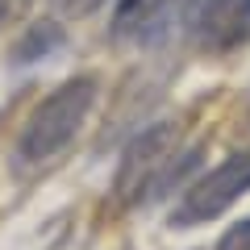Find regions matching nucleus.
<instances>
[{"mask_svg": "<svg viewBox=\"0 0 250 250\" xmlns=\"http://www.w3.org/2000/svg\"><path fill=\"white\" fill-rule=\"evenodd\" d=\"M62 42H67V34H62L59 21H50V17L34 21V25H25V34L13 42V67H29V62H38V59H50Z\"/></svg>", "mask_w": 250, "mask_h": 250, "instance_id": "423d86ee", "label": "nucleus"}, {"mask_svg": "<svg viewBox=\"0 0 250 250\" xmlns=\"http://www.w3.org/2000/svg\"><path fill=\"white\" fill-rule=\"evenodd\" d=\"M217 250H250V217L238 221V225H229L221 233V242H217Z\"/></svg>", "mask_w": 250, "mask_h": 250, "instance_id": "0eeeda50", "label": "nucleus"}, {"mask_svg": "<svg viewBox=\"0 0 250 250\" xmlns=\"http://www.w3.org/2000/svg\"><path fill=\"white\" fill-rule=\"evenodd\" d=\"M175 17H188V0H121L113 17V38L163 46L175 29Z\"/></svg>", "mask_w": 250, "mask_h": 250, "instance_id": "20e7f679", "label": "nucleus"}, {"mask_svg": "<svg viewBox=\"0 0 250 250\" xmlns=\"http://www.w3.org/2000/svg\"><path fill=\"white\" fill-rule=\"evenodd\" d=\"M54 4H59L62 13H75V17H88V13H92V9H100L104 0H54Z\"/></svg>", "mask_w": 250, "mask_h": 250, "instance_id": "6e6552de", "label": "nucleus"}, {"mask_svg": "<svg viewBox=\"0 0 250 250\" xmlns=\"http://www.w3.org/2000/svg\"><path fill=\"white\" fill-rule=\"evenodd\" d=\"M96 92H100L96 75H75L59 92H50L34 108V117L25 121V129L17 138V163L21 167H42L59 150H67V142L80 134L83 117L96 104Z\"/></svg>", "mask_w": 250, "mask_h": 250, "instance_id": "f257e3e1", "label": "nucleus"}, {"mask_svg": "<svg viewBox=\"0 0 250 250\" xmlns=\"http://www.w3.org/2000/svg\"><path fill=\"white\" fill-rule=\"evenodd\" d=\"M184 25L192 29V38L205 50H229L246 38L250 13H246V0H188Z\"/></svg>", "mask_w": 250, "mask_h": 250, "instance_id": "39448f33", "label": "nucleus"}, {"mask_svg": "<svg viewBox=\"0 0 250 250\" xmlns=\"http://www.w3.org/2000/svg\"><path fill=\"white\" fill-rule=\"evenodd\" d=\"M4 13H9V0H0V21H4Z\"/></svg>", "mask_w": 250, "mask_h": 250, "instance_id": "1a4fd4ad", "label": "nucleus"}, {"mask_svg": "<svg viewBox=\"0 0 250 250\" xmlns=\"http://www.w3.org/2000/svg\"><path fill=\"white\" fill-rule=\"evenodd\" d=\"M246 192H250V150H242V154L225 159L217 171L200 175L196 184L188 188L184 196H179V205L171 208V225H175V229L205 225V221H213V217H221L225 208L238 196H246Z\"/></svg>", "mask_w": 250, "mask_h": 250, "instance_id": "f03ea898", "label": "nucleus"}, {"mask_svg": "<svg viewBox=\"0 0 250 250\" xmlns=\"http://www.w3.org/2000/svg\"><path fill=\"white\" fill-rule=\"evenodd\" d=\"M246 13H250V0H246Z\"/></svg>", "mask_w": 250, "mask_h": 250, "instance_id": "9d476101", "label": "nucleus"}, {"mask_svg": "<svg viewBox=\"0 0 250 250\" xmlns=\"http://www.w3.org/2000/svg\"><path fill=\"white\" fill-rule=\"evenodd\" d=\"M175 154V125L171 121H154L142 134H134V142L125 146L121 167H117V196L121 200H142L146 184L163 171V163Z\"/></svg>", "mask_w": 250, "mask_h": 250, "instance_id": "7ed1b4c3", "label": "nucleus"}]
</instances>
